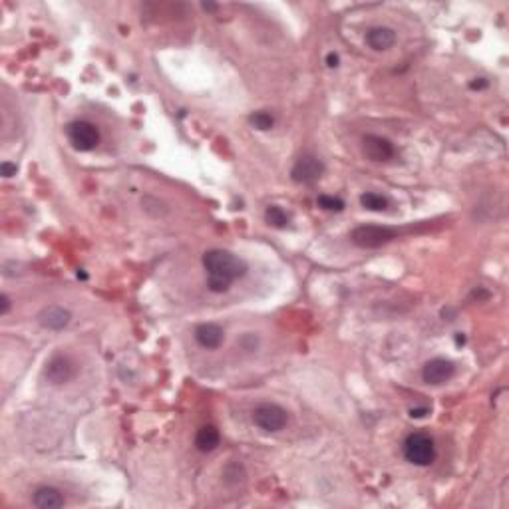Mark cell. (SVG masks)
I'll return each mask as SVG.
<instances>
[{"instance_id": "6da1fadb", "label": "cell", "mask_w": 509, "mask_h": 509, "mask_svg": "<svg viewBox=\"0 0 509 509\" xmlns=\"http://www.w3.org/2000/svg\"><path fill=\"white\" fill-rule=\"evenodd\" d=\"M207 287L213 293H227L231 284L247 275V263L223 249H211L203 255Z\"/></svg>"}, {"instance_id": "7a4b0ae2", "label": "cell", "mask_w": 509, "mask_h": 509, "mask_svg": "<svg viewBox=\"0 0 509 509\" xmlns=\"http://www.w3.org/2000/svg\"><path fill=\"white\" fill-rule=\"evenodd\" d=\"M404 458L414 465H430L436 458V446L434 440L426 432H414L404 440Z\"/></svg>"}, {"instance_id": "3957f363", "label": "cell", "mask_w": 509, "mask_h": 509, "mask_svg": "<svg viewBox=\"0 0 509 509\" xmlns=\"http://www.w3.org/2000/svg\"><path fill=\"white\" fill-rule=\"evenodd\" d=\"M396 239V231L382 225H360L351 233V241L360 249H380Z\"/></svg>"}, {"instance_id": "277c9868", "label": "cell", "mask_w": 509, "mask_h": 509, "mask_svg": "<svg viewBox=\"0 0 509 509\" xmlns=\"http://www.w3.org/2000/svg\"><path fill=\"white\" fill-rule=\"evenodd\" d=\"M66 136H68L70 144L78 151H92L94 147L100 144V132L98 127L86 120H78L72 122L66 127Z\"/></svg>"}, {"instance_id": "5b68a950", "label": "cell", "mask_w": 509, "mask_h": 509, "mask_svg": "<svg viewBox=\"0 0 509 509\" xmlns=\"http://www.w3.org/2000/svg\"><path fill=\"white\" fill-rule=\"evenodd\" d=\"M253 422L263 432H279L287 426L289 414L279 404H260L253 410Z\"/></svg>"}, {"instance_id": "8992f818", "label": "cell", "mask_w": 509, "mask_h": 509, "mask_svg": "<svg viewBox=\"0 0 509 509\" xmlns=\"http://www.w3.org/2000/svg\"><path fill=\"white\" fill-rule=\"evenodd\" d=\"M325 173V163L317 158V156H303L294 161L293 170H291V177L296 183H305V185H313L317 183Z\"/></svg>"}, {"instance_id": "52a82bcc", "label": "cell", "mask_w": 509, "mask_h": 509, "mask_svg": "<svg viewBox=\"0 0 509 509\" xmlns=\"http://www.w3.org/2000/svg\"><path fill=\"white\" fill-rule=\"evenodd\" d=\"M453 374H455V364L452 360H448V358H432L422 368V380L426 384L440 386L444 382H448Z\"/></svg>"}, {"instance_id": "ba28073f", "label": "cell", "mask_w": 509, "mask_h": 509, "mask_svg": "<svg viewBox=\"0 0 509 509\" xmlns=\"http://www.w3.org/2000/svg\"><path fill=\"white\" fill-rule=\"evenodd\" d=\"M74 372H76L74 363L70 360L68 356H62V354L52 356L44 368L46 380L54 386H62L66 384V382H70V380L74 378Z\"/></svg>"}, {"instance_id": "9c48e42d", "label": "cell", "mask_w": 509, "mask_h": 509, "mask_svg": "<svg viewBox=\"0 0 509 509\" xmlns=\"http://www.w3.org/2000/svg\"><path fill=\"white\" fill-rule=\"evenodd\" d=\"M363 151L370 161H388L394 158L396 149L390 139L382 136H366L363 139Z\"/></svg>"}, {"instance_id": "30bf717a", "label": "cell", "mask_w": 509, "mask_h": 509, "mask_svg": "<svg viewBox=\"0 0 509 509\" xmlns=\"http://www.w3.org/2000/svg\"><path fill=\"white\" fill-rule=\"evenodd\" d=\"M195 340L199 342V346H203L207 351H215L223 344L225 332L215 322H203L195 328Z\"/></svg>"}, {"instance_id": "8fae6325", "label": "cell", "mask_w": 509, "mask_h": 509, "mask_svg": "<svg viewBox=\"0 0 509 509\" xmlns=\"http://www.w3.org/2000/svg\"><path fill=\"white\" fill-rule=\"evenodd\" d=\"M70 318H72V315H70L66 308L52 305L40 310L38 322L44 328H48V330H62V328L68 327Z\"/></svg>"}, {"instance_id": "7c38bea8", "label": "cell", "mask_w": 509, "mask_h": 509, "mask_svg": "<svg viewBox=\"0 0 509 509\" xmlns=\"http://www.w3.org/2000/svg\"><path fill=\"white\" fill-rule=\"evenodd\" d=\"M366 44L370 46L376 52H382L388 50L396 44V32L394 28L390 26H372L368 32H366Z\"/></svg>"}, {"instance_id": "4fadbf2b", "label": "cell", "mask_w": 509, "mask_h": 509, "mask_svg": "<svg viewBox=\"0 0 509 509\" xmlns=\"http://www.w3.org/2000/svg\"><path fill=\"white\" fill-rule=\"evenodd\" d=\"M32 501H34L36 508L40 509H58V508H64V503H66V499L62 496V491L52 486L38 487L34 491Z\"/></svg>"}, {"instance_id": "5bb4252c", "label": "cell", "mask_w": 509, "mask_h": 509, "mask_svg": "<svg viewBox=\"0 0 509 509\" xmlns=\"http://www.w3.org/2000/svg\"><path fill=\"white\" fill-rule=\"evenodd\" d=\"M221 441V434L215 426H203L195 436V446L199 452H213Z\"/></svg>"}, {"instance_id": "9a60e30c", "label": "cell", "mask_w": 509, "mask_h": 509, "mask_svg": "<svg viewBox=\"0 0 509 509\" xmlns=\"http://www.w3.org/2000/svg\"><path fill=\"white\" fill-rule=\"evenodd\" d=\"M360 203H363L364 209H368V211H386L390 201H388V197H384L382 193L366 191L360 195Z\"/></svg>"}, {"instance_id": "2e32d148", "label": "cell", "mask_w": 509, "mask_h": 509, "mask_svg": "<svg viewBox=\"0 0 509 509\" xmlns=\"http://www.w3.org/2000/svg\"><path fill=\"white\" fill-rule=\"evenodd\" d=\"M265 219H267L269 225L277 227V229H284V227L289 225V215L279 205H269L267 211H265Z\"/></svg>"}, {"instance_id": "e0dca14e", "label": "cell", "mask_w": 509, "mask_h": 509, "mask_svg": "<svg viewBox=\"0 0 509 509\" xmlns=\"http://www.w3.org/2000/svg\"><path fill=\"white\" fill-rule=\"evenodd\" d=\"M249 124L253 125L255 130L267 132V130H271L272 125H275V118L267 112H255L249 115Z\"/></svg>"}, {"instance_id": "ac0fdd59", "label": "cell", "mask_w": 509, "mask_h": 509, "mask_svg": "<svg viewBox=\"0 0 509 509\" xmlns=\"http://www.w3.org/2000/svg\"><path fill=\"white\" fill-rule=\"evenodd\" d=\"M317 203L325 211H342L344 209V201L340 197H334V195H318Z\"/></svg>"}, {"instance_id": "d6986e66", "label": "cell", "mask_w": 509, "mask_h": 509, "mask_svg": "<svg viewBox=\"0 0 509 509\" xmlns=\"http://www.w3.org/2000/svg\"><path fill=\"white\" fill-rule=\"evenodd\" d=\"M0 171H2V175L4 177H12V175H16V163H11V161H2V165H0Z\"/></svg>"}, {"instance_id": "ffe728a7", "label": "cell", "mask_w": 509, "mask_h": 509, "mask_svg": "<svg viewBox=\"0 0 509 509\" xmlns=\"http://www.w3.org/2000/svg\"><path fill=\"white\" fill-rule=\"evenodd\" d=\"M11 306L12 303L11 299H8V294H2V296H0V315H2V317L8 315V313H11Z\"/></svg>"}, {"instance_id": "44dd1931", "label": "cell", "mask_w": 509, "mask_h": 509, "mask_svg": "<svg viewBox=\"0 0 509 509\" xmlns=\"http://www.w3.org/2000/svg\"><path fill=\"white\" fill-rule=\"evenodd\" d=\"M486 86H487L486 78H474L470 82V88H472V90H484Z\"/></svg>"}, {"instance_id": "7402d4cb", "label": "cell", "mask_w": 509, "mask_h": 509, "mask_svg": "<svg viewBox=\"0 0 509 509\" xmlns=\"http://www.w3.org/2000/svg\"><path fill=\"white\" fill-rule=\"evenodd\" d=\"M428 414V408H412L410 410V416L412 418H424Z\"/></svg>"}, {"instance_id": "603a6c76", "label": "cell", "mask_w": 509, "mask_h": 509, "mask_svg": "<svg viewBox=\"0 0 509 509\" xmlns=\"http://www.w3.org/2000/svg\"><path fill=\"white\" fill-rule=\"evenodd\" d=\"M327 66L328 68H337V66H339V56H337L334 52H330L327 56Z\"/></svg>"}, {"instance_id": "cb8c5ba5", "label": "cell", "mask_w": 509, "mask_h": 509, "mask_svg": "<svg viewBox=\"0 0 509 509\" xmlns=\"http://www.w3.org/2000/svg\"><path fill=\"white\" fill-rule=\"evenodd\" d=\"M464 337H460V334H458V337H455V342H458V344H460V342H464Z\"/></svg>"}]
</instances>
